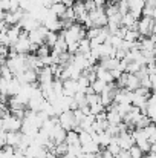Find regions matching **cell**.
<instances>
[{
    "mask_svg": "<svg viewBox=\"0 0 156 158\" xmlns=\"http://www.w3.org/2000/svg\"><path fill=\"white\" fill-rule=\"evenodd\" d=\"M9 71L12 72V75H17L20 72H23L25 69H28V63H26V54H17L15 57L12 58H6V63H5Z\"/></svg>",
    "mask_w": 156,
    "mask_h": 158,
    "instance_id": "1",
    "label": "cell"
},
{
    "mask_svg": "<svg viewBox=\"0 0 156 158\" xmlns=\"http://www.w3.org/2000/svg\"><path fill=\"white\" fill-rule=\"evenodd\" d=\"M136 31L141 37H149V35L155 34V19L141 15L136 20Z\"/></svg>",
    "mask_w": 156,
    "mask_h": 158,
    "instance_id": "2",
    "label": "cell"
},
{
    "mask_svg": "<svg viewBox=\"0 0 156 158\" xmlns=\"http://www.w3.org/2000/svg\"><path fill=\"white\" fill-rule=\"evenodd\" d=\"M2 129L6 132H18L22 129V118H17L11 112L2 115Z\"/></svg>",
    "mask_w": 156,
    "mask_h": 158,
    "instance_id": "3",
    "label": "cell"
},
{
    "mask_svg": "<svg viewBox=\"0 0 156 158\" xmlns=\"http://www.w3.org/2000/svg\"><path fill=\"white\" fill-rule=\"evenodd\" d=\"M18 25H20V28H22V31H25V32H29V31H34V29H37L42 23L35 19V17H32L29 12H23V15H22V19H20V22H18Z\"/></svg>",
    "mask_w": 156,
    "mask_h": 158,
    "instance_id": "4",
    "label": "cell"
},
{
    "mask_svg": "<svg viewBox=\"0 0 156 158\" xmlns=\"http://www.w3.org/2000/svg\"><path fill=\"white\" fill-rule=\"evenodd\" d=\"M89 20L92 22V26L97 28H103L107 25V15L104 12V6L103 8H95L94 11L89 12Z\"/></svg>",
    "mask_w": 156,
    "mask_h": 158,
    "instance_id": "5",
    "label": "cell"
},
{
    "mask_svg": "<svg viewBox=\"0 0 156 158\" xmlns=\"http://www.w3.org/2000/svg\"><path fill=\"white\" fill-rule=\"evenodd\" d=\"M57 118H58V124H60L64 131H70V129H74L75 126H78V124L75 123V118H74V112H72V110H64V112H61Z\"/></svg>",
    "mask_w": 156,
    "mask_h": 158,
    "instance_id": "6",
    "label": "cell"
},
{
    "mask_svg": "<svg viewBox=\"0 0 156 158\" xmlns=\"http://www.w3.org/2000/svg\"><path fill=\"white\" fill-rule=\"evenodd\" d=\"M11 48H14V51H15L17 54H29L31 42H29V39H28V32L22 31L20 37L17 39V42H15Z\"/></svg>",
    "mask_w": 156,
    "mask_h": 158,
    "instance_id": "7",
    "label": "cell"
},
{
    "mask_svg": "<svg viewBox=\"0 0 156 158\" xmlns=\"http://www.w3.org/2000/svg\"><path fill=\"white\" fill-rule=\"evenodd\" d=\"M116 143H118V146H119L121 151H127L130 146L135 144V140L132 138V135H130L129 131H124V132H119L116 135Z\"/></svg>",
    "mask_w": 156,
    "mask_h": 158,
    "instance_id": "8",
    "label": "cell"
},
{
    "mask_svg": "<svg viewBox=\"0 0 156 158\" xmlns=\"http://www.w3.org/2000/svg\"><path fill=\"white\" fill-rule=\"evenodd\" d=\"M54 80H55V77H54V74H52L49 66H43L37 72V83L38 85H52Z\"/></svg>",
    "mask_w": 156,
    "mask_h": 158,
    "instance_id": "9",
    "label": "cell"
},
{
    "mask_svg": "<svg viewBox=\"0 0 156 158\" xmlns=\"http://www.w3.org/2000/svg\"><path fill=\"white\" fill-rule=\"evenodd\" d=\"M129 3V12L138 20L141 17V11L146 5V0H127Z\"/></svg>",
    "mask_w": 156,
    "mask_h": 158,
    "instance_id": "10",
    "label": "cell"
},
{
    "mask_svg": "<svg viewBox=\"0 0 156 158\" xmlns=\"http://www.w3.org/2000/svg\"><path fill=\"white\" fill-rule=\"evenodd\" d=\"M95 75H97V78L103 80L104 83H113L115 81L113 77H112V74H110V71L103 68L101 64H95Z\"/></svg>",
    "mask_w": 156,
    "mask_h": 158,
    "instance_id": "11",
    "label": "cell"
},
{
    "mask_svg": "<svg viewBox=\"0 0 156 158\" xmlns=\"http://www.w3.org/2000/svg\"><path fill=\"white\" fill-rule=\"evenodd\" d=\"M78 92V83L77 80H64L63 81V95H67V97H74V94Z\"/></svg>",
    "mask_w": 156,
    "mask_h": 158,
    "instance_id": "12",
    "label": "cell"
},
{
    "mask_svg": "<svg viewBox=\"0 0 156 158\" xmlns=\"http://www.w3.org/2000/svg\"><path fill=\"white\" fill-rule=\"evenodd\" d=\"M124 88L129 89V91H135L136 88H139V77L136 74H129L126 75V80H124Z\"/></svg>",
    "mask_w": 156,
    "mask_h": 158,
    "instance_id": "13",
    "label": "cell"
},
{
    "mask_svg": "<svg viewBox=\"0 0 156 158\" xmlns=\"http://www.w3.org/2000/svg\"><path fill=\"white\" fill-rule=\"evenodd\" d=\"M22 140V132H6L5 134V144H9L12 148H17Z\"/></svg>",
    "mask_w": 156,
    "mask_h": 158,
    "instance_id": "14",
    "label": "cell"
},
{
    "mask_svg": "<svg viewBox=\"0 0 156 158\" xmlns=\"http://www.w3.org/2000/svg\"><path fill=\"white\" fill-rule=\"evenodd\" d=\"M155 107H156V105H155V95L153 94H150L149 97H147V102H146V115L155 123V117H156V114H155Z\"/></svg>",
    "mask_w": 156,
    "mask_h": 158,
    "instance_id": "15",
    "label": "cell"
},
{
    "mask_svg": "<svg viewBox=\"0 0 156 158\" xmlns=\"http://www.w3.org/2000/svg\"><path fill=\"white\" fill-rule=\"evenodd\" d=\"M20 88H22L20 81H18L15 77H12V78L8 81V89H6V94H8L9 97H14V95H17V94H18Z\"/></svg>",
    "mask_w": 156,
    "mask_h": 158,
    "instance_id": "16",
    "label": "cell"
},
{
    "mask_svg": "<svg viewBox=\"0 0 156 158\" xmlns=\"http://www.w3.org/2000/svg\"><path fill=\"white\" fill-rule=\"evenodd\" d=\"M141 131H142L144 137L149 140V143H155V141H156V127H155V123H150V124H147V126H146V127H142Z\"/></svg>",
    "mask_w": 156,
    "mask_h": 158,
    "instance_id": "17",
    "label": "cell"
},
{
    "mask_svg": "<svg viewBox=\"0 0 156 158\" xmlns=\"http://www.w3.org/2000/svg\"><path fill=\"white\" fill-rule=\"evenodd\" d=\"M72 9H74V14H75V22L78 20V19H81L87 11L84 9V3L81 2V0H75L74 2V5H72Z\"/></svg>",
    "mask_w": 156,
    "mask_h": 158,
    "instance_id": "18",
    "label": "cell"
},
{
    "mask_svg": "<svg viewBox=\"0 0 156 158\" xmlns=\"http://www.w3.org/2000/svg\"><path fill=\"white\" fill-rule=\"evenodd\" d=\"M100 149H101V148H100L95 141H89V143L81 144V151H83V154H98Z\"/></svg>",
    "mask_w": 156,
    "mask_h": 158,
    "instance_id": "19",
    "label": "cell"
},
{
    "mask_svg": "<svg viewBox=\"0 0 156 158\" xmlns=\"http://www.w3.org/2000/svg\"><path fill=\"white\" fill-rule=\"evenodd\" d=\"M49 9H51L52 14H55L58 19H61L63 15H64V11H66V6L61 3V2H57V3H52L51 6H49Z\"/></svg>",
    "mask_w": 156,
    "mask_h": 158,
    "instance_id": "20",
    "label": "cell"
},
{
    "mask_svg": "<svg viewBox=\"0 0 156 158\" xmlns=\"http://www.w3.org/2000/svg\"><path fill=\"white\" fill-rule=\"evenodd\" d=\"M112 135L107 132V131H103V132H98V144H100V148L101 149H104L110 141H112Z\"/></svg>",
    "mask_w": 156,
    "mask_h": 158,
    "instance_id": "21",
    "label": "cell"
},
{
    "mask_svg": "<svg viewBox=\"0 0 156 158\" xmlns=\"http://www.w3.org/2000/svg\"><path fill=\"white\" fill-rule=\"evenodd\" d=\"M67 154L74 158H81L84 155L81 151V144H67Z\"/></svg>",
    "mask_w": 156,
    "mask_h": 158,
    "instance_id": "22",
    "label": "cell"
},
{
    "mask_svg": "<svg viewBox=\"0 0 156 158\" xmlns=\"http://www.w3.org/2000/svg\"><path fill=\"white\" fill-rule=\"evenodd\" d=\"M138 39H139V34H138V31H136V29H130V28H127V29H126V32H124V37H122V40H126V42H130V43L136 42Z\"/></svg>",
    "mask_w": 156,
    "mask_h": 158,
    "instance_id": "23",
    "label": "cell"
},
{
    "mask_svg": "<svg viewBox=\"0 0 156 158\" xmlns=\"http://www.w3.org/2000/svg\"><path fill=\"white\" fill-rule=\"evenodd\" d=\"M64 143L66 144H80L78 141V132L75 131H66V138H64Z\"/></svg>",
    "mask_w": 156,
    "mask_h": 158,
    "instance_id": "24",
    "label": "cell"
},
{
    "mask_svg": "<svg viewBox=\"0 0 156 158\" xmlns=\"http://www.w3.org/2000/svg\"><path fill=\"white\" fill-rule=\"evenodd\" d=\"M90 51V40L87 37L80 39L78 40V52L80 54H87Z\"/></svg>",
    "mask_w": 156,
    "mask_h": 158,
    "instance_id": "25",
    "label": "cell"
},
{
    "mask_svg": "<svg viewBox=\"0 0 156 158\" xmlns=\"http://www.w3.org/2000/svg\"><path fill=\"white\" fill-rule=\"evenodd\" d=\"M135 144L142 151V154L150 152V144H152V143H149V140H147V138H138V140H135Z\"/></svg>",
    "mask_w": 156,
    "mask_h": 158,
    "instance_id": "26",
    "label": "cell"
},
{
    "mask_svg": "<svg viewBox=\"0 0 156 158\" xmlns=\"http://www.w3.org/2000/svg\"><path fill=\"white\" fill-rule=\"evenodd\" d=\"M106 85H107V83H104L103 80H100V78H95L94 81H90V88H92V91H94L95 94H100L104 88H106Z\"/></svg>",
    "mask_w": 156,
    "mask_h": 158,
    "instance_id": "27",
    "label": "cell"
},
{
    "mask_svg": "<svg viewBox=\"0 0 156 158\" xmlns=\"http://www.w3.org/2000/svg\"><path fill=\"white\" fill-rule=\"evenodd\" d=\"M57 39H58V32H54V31H48V34H46V37H45V45H48L49 48H52V46L55 45Z\"/></svg>",
    "mask_w": 156,
    "mask_h": 158,
    "instance_id": "28",
    "label": "cell"
},
{
    "mask_svg": "<svg viewBox=\"0 0 156 158\" xmlns=\"http://www.w3.org/2000/svg\"><path fill=\"white\" fill-rule=\"evenodd\" d=\"M141 15H144V17H150V19H156V6L144 5V8H142V11H141Z\"/></svg>",
    "mask_w": 156,
    "mask_h": 158,
    "instance_id": "29",
    "label": "cell"
},
{
    "mask_svg": "<svg viewBox=\"0 0 156 158\" xmlns=\"http://www.w3.org/2000/svg\"><path fill=\"white\" fill-rule=\"evenodd\" d=\"M127 154H129V157H130V158H142V157H144L142 151H141L136 144L130 146V148L127 149Z\"/></svg>",
    "mask_w": 156,
    "mask_h": 158,
    "instance_id": "30",
    "label": "cell"
},
{
    "mask_svg": "<svg viewBox=\"0 0 156 158\" xmlns=\"http://www.w3.org/2000/svg\"><path fill=\"white\" fill-rule=\"evenodd\" d=\"M78 141H80V144H84V143H89V141H92V137H90V132H87V131H80L78 132Z\"/></svg>",
    "mask_w": 156,
    "mask_h": 158,
    "instance_id": "31",
    "label": "cell"
},
{
    "mask_svg": "<svg viewBox=\"0 0 156 158\" xmlns=\"http://www.w3.org/2000/svg\"><path fill=\"white\" fill-rule=\"evenodd\" d=\"M51 54V48L48 46V45H38V48H37V51H35V55L37 57H46V55H49Z\"/></svg>",
    "mask_w": 156,
    "mask_h": 158,
    "instance_id": "32",
    "label": "cell"
},
{
    "mask_svg": "<svg viewBox=\"0 0 156 158\" xmlns=\"http://www.w3.org/2000/svg\"><path fill=\"white\" fill-rule=\"evenodd\" d=\"M141 66H142V64H139L138 61H129L126 72H129V74H136V72L141 69Z\"/></svg>",
    "mask_w": 156,
    "mask_h": 158,
    "instance_id": "33",
    "label": "cell"
},
{
    "mask_svg": "<svg viewBox=\"0 0 156 158\" xmlns=\"http://www.w3.org/2000/svg\"><path fill=\"white\" fill-rule=\"evenodd\" d=\"M0 77H3L5 80H8V81H9L14 75H12V72L9 71V68H8L6 64H2V66H0Z\"/></svg>",
    "mask_w": 156,
    "mask_h": 158,
    "instance_id": "34",
    "label": "cell"
},
{
    "mask_svg": "<svg viewBox=\"0 0 156 158\" xmlns=\"http://www.w3.org/2000/svg\"><path fill=\"white\" fill-rule=\"evenodd\" d=\"M89 110H90V114H92V115H97V114H100V112L106 110V107L101 105V102H98V103H95V105L89 106Z\"/></svg>",
    "mask_w": 156,
    "mask_h": 158,
    "instance_id": "35",
    "label": "cell"
},
{
    "mask_svg": "<svg viewBox=\"0 0 156 158\" xmlns=\"http://www.w3.org/2000/svg\"><path fill=\"white\" fill-rule=\"evenodd\" d=\"M100 29L101 28H97V26H92V28H87L86 29V37L90 40V39H95L97 35H98V32H100Z\"/></svg>",
    "mask_w": 156,
    "mask_h": 158,
    "instance_id": "36",
    "label": "cell"
},
{
    "mask_svg": "<svg viewBox=\"0 0 156 158\" xmlns=\"http://www.w3.org/2000/svg\"><path fill=\"white\" fill-rule=\"evenodd\" d=\"M116 5H118V11H119V14H126V12H129V3H127V0H118Z\"/></svg>",
    "mask_w": 156,
    "mask_h": 158,
    "instance_id": "37",
    "label": "cell"
},
{
    "mask_svg": "<svg viewBox=\"0 0 156 158\" xmlns=\"http://www.w3.org/2000/svg\"><path fill=\"white\" fill-rule=\"evenodd\" d=\"M98 102H100V94H87L86 95V103H87V106L95 105Z\"/></svg>",
    "mask_w": 156,
    "mask_h": 158,
    "instance_id": "38",
    "label": "cell"
},
{
    "mask_svg": "<svg viewBox=\"0 0 156 158\" xmlns=\"http://www.w3.org/2000/svg\"><path fill=\"white\" fill-rule=\"evenodd\" d=\"M83 3H84V9L87 11V12H90V11H94L97 6H95V3H94V0H83Z\"/></svg>",
    "mask_w": 156,
    "mask_h": 158,
    "instance_id": "39",
    "label": "cell"
},
{
    "mask_svg": "<svg viewBox=\"0 0 156 158\" xmlns=\"http://www.w3.org/2000/svg\"><path fill=\"white\" fill-rule=\"evenodd\" d=\"M20 8L18 0H9V11H17Z\"/></svg>",
    "mask_w": 156,
    "mask_h": 158,
    "instance_id": "40",
    "label": "cell"
},
{
    "mask_svg": "<svg viewBox=\"0 0 156 158\" xmlns=\"http://www.w3.org/2000/svg\"><path fill=\"white\" fill-rule=\"evenodd\" d=\"M110 74H112V77H113V80H118V78L121 77V74H122V71H119V69L116 68V69H112V71H110Z\"/></svg>",
    "mask_w": 156,
    "mask_h": 158,
    "instance_id": "41",
    "label": "cell"
},
{
    "mask_svg": "<svg viewBox=\"0 0 156 158\" xmlns=\"http://www.w3.org/2000/svg\"><path fill=\"white\" fill-rule=\"evenodd\" d=\"M106 2H107V0H94V3H95L97 8H103L104 5H106Z\"/></svg>",
    "mask_w": 156,
    "mask_h": 158,
    "instance_id": "42",
    "label": "cell"
},
{
    "mask_svg": "<svg viewBox=\"0 0 156 158\" xmlns=\"http://www.w3.org/2000/svg\"><path fill=\"white\" fill-rule=\"evenodd\" d=\"M60 2H61V3L64 5V6H72L75 0H60Z\"/></svg>",
    "mask_w": 156,
    "mask_h": 158,
    "instance_id": "43",
    "label": "cell"
},
{
    "mask_svg": "<svg viewBox=\"0 0 156 158\" xmlns=\"http://www.w3.org/2000/svg\"><path fill=\"white\" fill-rule=\"evenodd\" d=\"M46 158H57V154L54 151H46Z\"/></svg>",
    "mask_w": 156,
    "mask_h": 158,
    "instance_id": "44",
    "label": "cell"
},
{
    "mask_svg": "<svg viewBox=\"0 0 156 158\" xmlns=\"http://www.w3.org/2000/svg\"><path fill=\"white\" fill-rule=\"evenodd\" d=\"M142 158H156V154L155 152H147V154H144Z\"/></svg>",
    "mask_w": 156,
    "mask_h": 158,
    "instance_id": "45",
    "label": "cell"
},
{
    "mask_svg": "<svg viewBox=\"0 0 156 158\" xmlns=\"http://www.w3.org/2000/svg\"><path fill=\"white\" fill-rule=\"evenodd\" d=\"M0 129H2V117H0Z\"/></svg>",
    "mask_w": 156,
    "mask_h": 158,
    "instance_id": "46",
    "label": "cell"
},
{
    "mask_svg": "<svg viewBox=\"0 0 156 158\" xmlns=\"http://www.w3.org/2000/svg\"><path fill=\"white\" fill-rule=\"evenodd\" d=\"M110 2H115V3H116V2H118V0H110Z\"/></svg>",
    "mask_w": 156,
    "mask_h": 158,
    "instance_id": "47",
    "label": "cell"
}]
</instances>
